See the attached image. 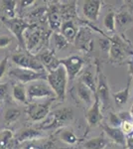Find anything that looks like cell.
I'll return each mask as SVG.
<instances>
[{"label":"cell","mask_w":133,"mask_h":149,"mask_svg":"<svg viewBox=\"0 0 133 149\" xmlns=\"http://www.w3.org/2000/svg\"><path fill=\"white\" fill-rule=\"evenodd\" d=\"M68 81H69V77H68L67 71L62 65H60L54 71L48 73L47 81L54 91L58 100H64L66 98Z\"/></svg>","instance_id":"6da1fadb"},{"label":"cell","mask_w":133,"mask_h":149,"mask_svg":"<svg viewBox=\"0 0 133 149\" xmlns=\"http://www.w3.org/2000/svg\"><path fill=\"white\" fill-rule=\"evenodd\" d=\"M74 112L70 107H64L61 109H57L50 113L47 117L42 121V123L39 125V129H52L55 127L63 126L64 124H67L72 119Z\"/></svg>","instance_id":"7a4b0ae2"},{"label":"cell","mask_w":133,"mask_h":149,"mask_svg":"<svg viewBox=\"0 0 133 149\" xmlns=\"http://www.w3.org/2000/svg\"><path fill=\"white\" fill-rule=\"evenodd\" d=\"M26 92H27L28 100L30 102L36 100H43V98H48V100L57 98L54 91L52 90L46 80L35 81L26 85Z\"/></svg>","instance_id":"3957f363"},{"label":"cell","mask_w":133,"mask_h":149,"mask_svg":"<svg viewBox=\"0 0 133 149\" xmlns=\"http://www.w3.org/2000/svg\"><path fill=\"white\" fill-rule=\"evenodd\" d=\"M11 60L18 68L32 70V71L36 72H46L45 68L41 64L37 56H34L29 52L16 53L11 57Z\"/></svg>","instance_id":"277c9868"},{"label":"cell","mask_w":133,"mask_h":149,"mask_svg":"<svg viewBox=\"0 0 133 149\" xmlns=\"http://www.w3.org/2000/svg\"><path fill=\"white\" fill-rule=\"evenodd\" d=\"M9 76L16 79L22 85H28V84L35 81H39V80L47 81L48 73L47 72H36V71H32V70L21 69L16 67V68H13L9 71Z\"/></svg>","instance_id":"5b68a950"},{"label":"cell","mask_w":133,"mask_h":149,"mask_svg":"<svg viewBox=\"0 0 133 149\" xmlns=\"http://www.w3.org/2000/svg\"><path fill=\"white\" fill-rule=\"evenodd\" d=\"M3 19L4 24L8 27L9 30L12 32V34L15 36L17 41L19 42L21 47H23V49H26L25 45V40H24V34L25 32L30 28H33L35 25H30V24L26 23L25 21L22 20L20 18H14V19Z\"/></svg>","instance_id":"8992f818"},{"label":"cell","mask_w":133,"mask_h":149,"mask_svg":"<svg viewBox=\"0 0 133 149\" xmlns=\"http://www.w3.org/2000/svg\"><path fill=\"white\" fill-rule=\"evenodd\" d=\"M53 100H48L47 102H33L28 104L26 112H27V115L30 118V120L33 122L44 120L50 114V109Z\"/></svg>","instance_id":"52a82bcc"},{"label":"cell","mask_w":133,"mask_h":149,"mask_svg":"<svg viewBox=\"0 0 133 149\" xmlns=\"http://www.w3.org/2000/svg\"><path fill=\"white\" fill-rule=\"evenodd\" d=\"M95 95L100 100L101 109H106L110 105L109 102V86L107 85V81L100 71V68H97V83H96V91Z\"/></svg>","instance_id":"ba28073f"},{"label":"cell","mask_w":133,"mask_h":149,"mask_svg":"<svg viewBox=\"0 0 133 149\" xmlns=\"http://www.w3.org/2000/svg\"><path fill=\"white\" fill-rule=\"evenodd\" d=\"M59 62L60 65L64 66V68L66 69L70 81L74 80L78 76L84 65L83 58L77 56V55H72V56L67 57L65 59L59 60Z\"/></svg>","instance_id":"9c48e42d"},{"label":"cell","mask_w":133,"mask_h":149,"mask_svg":"<svg viewBox=\"0 0 133 149\" xmlns=\"http://www.w3.org/2000/svg\"><path fill=\"white\" fill-rule=\"evenodd\" d=\"M35 27L36 26L28 29L24 34L25 45L27 47L28 51H30L29 53H31V54H32V51H34V50H39L41 45H43L42 43L45 41L44 32Z\"/></svg>","instance_id":"30bf717a"},{"label":"cell","mask_w":133,"mask_h":149,"mask_svg":"<svg viewBox=\"0 0 133 149\" xmlns=\"http://www.w3.org/2000/svg\"><path fill=\"white\" fill-rule=\"evenodd\" d=\"M111 45L109 49V58L112 62H122L126 57V51L127 47L126 45H124V43L122 42L117 36H115L113 39H110Z\"/></svg>","instance_id":"8fae6325"},{"label":"cell","mask_w":133,"mask_h":149,"mask_svg":"<svg viewBox=\"0 0 133 149\" xmlns=\"http://www.w3.org/2000/svg\"><path fill=\"white\" fill-rule=\"evenodd\" d=\"M86 118L88 121V124L91 127H94L100 123L102 119V114H101V105L100 100L97 97H94V102L91 107H88V111L86 113Z\"/></svg>","instance_id":"7c38bea8"},{"label":"cell","mask_w":133,"mask_h":149,"mask_svg":"<svg viewBox=\"0 0 133 149\" xmlns=\"http://www.w3.org/2000/svg\"><path fill=\"white\" fill-rule=\"evenodd\" d=\"M37 58L39 59L41 64L43 65V67L45 70L47 69L48 73L51 71H54L55 69H57L60 66L59 60L56 59L54 53L49 50H44V51L40 52L38 55H36Z\"/></svg>","instance_id":"4fadbf2b"},{"label":"cell","mask_w":133,"mask_h":149,"mask_svg":"<svg viewBox=\"0 0 133 149\" xmlns=\"http://www.w3.org/2000/svg\"><path fill=\"white\" fill-rule=\"evenodd\" d=\"M101 7V2L98 0H88L84 1L83 6V12L86 18L91 21H97L100 16V11Z\"/></svg>","instance_id":"5bb4252c"},{"label":"cell","mask_w":133,"mask_h":149,"mask_svg":"<svg viewBox=\"0 0 133 149\" xmlns=\"http://www.w3.org/2000/svg\"><path fill=\"white\" fill-rule=\"evenodd\" d=\"M103 131L106 135L109 137L113 142H115L121 147L125 148V143H126V135L123 133L120 127H111L109 125H101Z\"/></svg>","instance_id":"9a60e30c"},{"label":"cell","mask_w":133,"mask_h":149,"mask_svg":"<svg viewBox=\"0 0 133 149\" xmlns=\"http://www.w3.org/2000/svg\"><path fill=\"white\" fill-rule=\"evenodd\" d=\"M47 18L51 29H53L54 31L61 29L63 25V18L61 16L60 8L57 5L53 4V5L49 7V9L47 11Z\"/></svg>","instance_id":"2e32d148"},{"label":"cell","mask_w":133,"mask_h":149,"mask_svg":"<svg viewBox=\"0 0 133 149\" xmlns=\"http://www.w3.org/2000/svg\"><path fill=\"white\" fill-rule=\"evenodd\" d=\"M75 45H76L77 48L81 50H89L91 47V43H93V40H91V33L88 31V29L86 28H81L78 32V35L76 37V40H75Z\"/></svg>","instance_id":"e0dca14e"},{"label":"cell","mask_w":133,"mask_h":149,"mask_svg":"<svg viewBox=\"0 0 133 149\" xmlns=\"http://www.w3.org/2000/svg\"><path fill=\"white\" fill-rule=\"evenodd\" d=\"M44 137V134L41 131V129L35 128H26L20 132L17 135V141L18 142H26V141L38 140Z\"/></svg>","instance_id":"ac0fdd59"},{"label":"cell","mask_w":133,"mask_h":149,"mask_svg":"<svg viewBox=\"0 0 133 149\" xmlns=\"http://www.w3.org/2000/svg\"><path fill=\"white\" fill-rule=\"evenodd\" d=\"M77 93L79 97V100L81 102H84L86 105L91 107L94 102V97H95V93L91 92V90L86 86H84V84H81V81H79L78 86H77Z\"/></svg>","instance_id":"d6986e66"},{"label":"cell","mask_w":133,"mask_h":149,"mask_svg":"<svg viewBox=\"0 0 133 149\" xmlns=\"http://www.w3.org/2000/svg\"><path fill=\"white\" fill-rule=\"evenodd\" d=\"M78 32V28L75 26L72 21H65V22H63V25L61 27V34L66 38L69 43L75 42Z\"/></svg>","instance_id":"ffe728a7"},{"label":"cell","mask_w":133,"mask_h":149,"mask_svg":"<svg viewBox=\"0 0 133 149\" xmlns=\"http://www.w3.org/2000/svg\"><path fill=\"white\" fill-rule=\"evenodd\" d=\"M12 95L16 102L23 103V104H28V97L27 92H26V86L22 84H16L12 88Z\"/></svg>","instance_id":"44dd1931"},{"label":"cell","mask_w":133,"mask_h":149,"mask_svg":"<svg viewBox=\"0 0 133 149\" xmlns=\"http://www.w3.org/2000/svg\"><path fill=\"white\" fill-rule=\"evenodd\" d=\"M107 145V140L103 135L96 136L84 143V149H104Z\"/></svg>","instance_id":"7402d4cb"},{"label":"cell","mask_w":133,"mask_h":149,"mask_svg":"<svg viewBox=\"0 0 133 149\" xmlns=\"http://www.w3.org/2000/svg\"><path fill=\"white\" fill-rule=\"evenodd\" d=\"M115 20H116V26L119 28H124L126 26L133 23V16L130 10L120 11L115 14Z\"/></svg>","instance_id":"603a6c76"},{"label":"cell","mask_w":133,"mask_h":149,"mask_svg":"<svg viewBox=\"0 0 133 149\" xmlns=\"http://www.w3.org/2000/svg\"><path fill=\"white\" fill-rule=\"evenodd\" d=\"M14 145L13 133L6 129L0 132V149H12Z\"/></svg>","instance_id":"cb8c5ba5"},{"label":"cell","mask_w":133,"mask_h":149,"mask_svg":"<svg viewBox=\"0 0 133 149\" xmlns=\"http://www.w3.org/2000/svg\"><path fill=\"white\" fill-rule=\"evenodd\" d=\"M130 81H131V80L129 81V83L127 84L126 88H125L124 90L113 93V98H114V102L117 105L122 107V105H124L125 103L128 102L129 93H130Z\"/></svg>","instance_id":"d4e9b609"},{"label":"cell","mask_w":133,"mask_h":149,"mask_svg":"<svg viewBox=\"0 0 133 149\" xmlns=\"http://www.w3.org/2000/svg\"><path fill=\"white\" fill-rule=\"evenodd\" d=\"M79 81L81 84H84V86H86L91 92H93L95 93V91H96V84H95V81H94V77H93V74L91 71H86L84 73L81 74V78H79Z\"/></svg>","instance_id":"484cf974"},{"label":"cell","mask_w":133,"mask_h":149,"mask_svg":"<svg viewBox=\"0 0 133 149\" xmlns=\"http://www.w3.org/2000/svg\"><path fill=\"white\" fill-rule=\"evenodd\" d=\"M61 16L65 21H72V18L76 16V5L75 4H66L60 8Z\"/></svg>","instance_id":"4316f807"},{"label":"cell","mask_w":133,"mask_h":149,"mask_svg":"<svg viewBox=\"0 0 133 149\" xmlns=\"http://www.w3.org/2000/svg\"><path fill=\"white\" fill-rule=\"evenodd\" d=\"M60 138L62 141H64L65 143L69 144V145H74L78 142V137L74 133V131L71 129H64L60 133Z\"/></svg>","instance_id":"83f0119b"},{"label":"cell","mask_w":133,"mask_h":149,"mask_svg":"<svg viewBox=\"0 0 133 149\" xmlns=\"http://www.w3.org/2000/svg\"><path fill=\"white\" fill-rule=\"evenodd\" d=\"M21 116V111L18 109H8L4 113V121L7 125L14 123Z\"/></svg>","instance_id":"f1b7e54d"},{"label":"cell","mask_w":133,"mask_h":149,"mask_svg":"<svg viewBox=\"0 0 133 149\" xmlns=\"http://www.w3.org/2000/svg\"><path fill=\"white\" fill-rule=\"evenodd\" d=\"M103 25L110 32H115L116 30V20H115V13L112 11L108 12L103 19Z\"/></svg>","instance_id":"f546056e"},{"label":"cell","mask_w":133,"mask_h":149,"mask_svg":"<svg viewBox=\"0 0 133 149\" xmlns=\"http://www.w3.org/2000/svg\"><path fill=\"white\" fill-rule=\"evenodd\" d=\"M3 11L5 13L6 19L15 18V7L16 1H3Z\"/></svg>","instance_id":"4dcf8cb0"},{"label":"cell","mask_w":133,"mask_h":149,"mask_svg":"<svg viewBox=\"0 0 133 149\" xmlns=\"http://www.w3.org/2000/svg\"><path fill=\"white\" fill-rule=\"evenodd\" d=\"M53 40H54L55 47L57 48L58 50L65 49V48H67L68 45H69V42L67 41L66 38L62 34H59V33H55V34L53 35Z\"/></svg>","instance_id":"1f68e13d"},{"label":"cell","mask_w":133,"mask_h":149,"mask_svg":"<svg viewBox=\"0 0 133 149\" xmlns=\"http://www.w3.org/2000/svg\"><path fill=\"white\" fill-rule=\"evenodd\" d=\"M122 120L119 117L118 113L115 112H109V116H108V125L111 127H121Z\"/></svg>","instance_id":"d6a6232c"},{"label":"cell","mask_w":133,"mask_h":149,"mask_svg":"<svg viewBox=\"0 0 133 149\" xmlns=\"http://www.w3.org/2000/svg\"><path fill=\"white\" fill-rule=\"evenodd\" d=\"M7 68H8V57L6 56L0 61V80L5 76Z\"/></svg>","instance_id":"836d02e7"},{"label":"cell","mask_w":133,"mask_h":149,"mask_svg":"<svg viewBox=\"0 0 133 149\" xmlns=\"http://www.w3.org/2000/svg\"><path fill=\"white\" fill-rule=\"evenodd\" d=\"M121 130L123 131V133L125 135H129L133 132V126H132V122L131 121H122L121 124Z\"/></svg>","instance_id":"e575fe53"},{"label":"cell","mask_w":133,"mask_h":149,"mask_svg":"<svg viewBox=\"0 0 133 149\" xmlns=\"http://www.w3.org/2000/svg\"><path fill=\"white\" fill-rule=\"evenodd\" d=\"M11 43H12L11 37L5 36V35L0 36V49H4V48H7L8 46H10Z\"/></svg>","instance_id":"d590c367"},{"label":"cell","mask_w":133,"mask_h":149,"mask_svg":"<svg viewBox=\"0 0 133 149\" xmlns=\"http://www.w3.org/2000/svg\"><path fill=\"white\" fill-rule=\"evenodd\" d=\"M125 149H133V132L126 136V143H125Z\"/></svg>","instance_id":"8d00e7d4"},{"label":"cell","mask_w":133,"mask_h":149,"mask_svg":"<svg viewBox=\"0 0 133 149\" xmlns=\"http://www.w3.org/2000/svg\"><path fill=\"white\" fill-rule=\"evenodd\" d=\"M8 92V85L7 84H0V97H4Z\"/></svg>","instance_id":"74e56055"},{"label":"cell","mask_w":133,"mask_h":149,"mask_svg":"<svg viewBox=\"0 0 133 149\" xmlns=\"http://www.w3.org/2000/svg\"><path fill=\"white\" fill-rule=\"evenodd\" d=\"M28 149H44L42 146L40 145H36V144H31L30 146L28 147Z\"/></svg>","instance_id":"f35d334b"},{"label":"cell","mask_w":133,"mask_h":149,"mask_svg":"<svg viewBox=\"0 0 133 149\" xmlns=\"http://www.w3.org/2000/svg\"><path fill=\"white\" fill-rule=\"evenodd\" d=\"M128 67H129V73L133 78V63L132 62H129V63H128Z\"/></svg>","instance_id":"ab89813d"},{"label":"cell","mask_w":133,"mask_h":149,"mask_svg":"<svg viewBox=\"0 0 133 149\" xmlns=\"http://www.w3.org/2000/svg\"><path fill=\"white\" fill-rule=\"evenodd\" d=\"M130 114H131V116H132V118H133V103H132V105H131V109H130Z\"/></svg>","instance_id":"60d3db41"},{"label":"cell","mask_w":133,"mask_h":149,"mask_svg":"<svg viewBox=\"0 0 133 149\" xmlns=\"http://www.w3.org/2000/svg\"><path fill=\"white\" fill-rule=\"evenodd\" d=\"M131 122H132V126H133V119H132V121H131Z\"/></svg>","instance_id":"b9f144b4"}]
</instances>
